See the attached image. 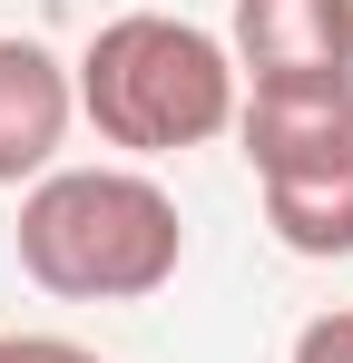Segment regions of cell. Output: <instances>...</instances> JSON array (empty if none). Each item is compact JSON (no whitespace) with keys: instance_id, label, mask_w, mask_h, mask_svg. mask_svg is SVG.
<instances>
[{"instance_id":"cell-1","label":"cell","mask_w":353,"mask_h":363,"mask_svg":"<svg viewBox=\"0 0 353 363\" xmlns=\"http://www.w3.org/2000/svg\"><path fill=\"white\" fill-rule=\"evenodd\" d=\"M186 265V216L147 167H50L20 196V275L59 304H147Z\"/></svg>"},{"instance_id":"cell-2","label":"cell","mask_w":353,"mask_h":363,"mask_svg":"<svg viewBox=\"0 0 353 363\" xmlns=\"http://www.w3.org/2000/svg\"><path fill=\"white\" fill-rule=\"evenodd\" d=\"M79 79V118L128 157H176L226 138L245 108V69L216 30L176 20V10H118L99 20V40L69 60Z\"/></svg>"},{"instance_id":"cell-3","label":"cell","mask_w":353,"mask_h":363,"mask_svg":"<svg viewBox=\"0 0 353 363\" xmlns=\"http://www.w3.org/2000/svg\"><path fill=\"white\" fill-rule=\"evenodd\" d=\"M235 138H245V167H255L275 245L314 255V265L353 255V79L245 89Z\"/></svg>"},{"instance_id":"cell-4","label":"cell","mask_w":353,"mask_h":363,"mask_svg":"<svg viewBox=\"0 0 353 363\" xmlns=\"http://www.w3.org/2000/svg\"><path fill=\"white\" fill-rule=\"evenodd\" d=\"M79 118V79L50 40L30 30H0V186H40L69 147Z\"/></svg>"},{"instance_id":"cell-5","label":"cell","mask_w":353,"mask_h":363,"mask_svg":"<svg viewBox=\"0 0 353 363\" xmlns=\"http://www.w3.org/2000/svg\"><path fill=\"white\" fill-rule=\"evenodd\" d=\"M235 69L245 89L353 79V0H235Z\"/></svg>"},{"instance_id":"cell-6","label":"cell","mask_w":353,"mask_h":363,"mask_svg":"<svg viewBox=\"0 0 353 363\" xmlns=\"http://www.w3.org/2000/svg\"><path fill=\"white\" fill-rule=\"evenodd\" d=\"M285 363H353V304H334V314H314L304 334H294Z\"/></svg>"},{"instance_id":"cell-7","label":"cell","mask_w":353,"mask_h":363,"mask_svg":"<svg viewBox=\"0 0 353 363\" xmlns=\"http://www.w3.org/2000/svg\"><path fill=\"white\" fill-rule=\"evenodd\" d=\"M0 363H108V354H89L69 334H0Z\"/></svg>"}]
</instances>
